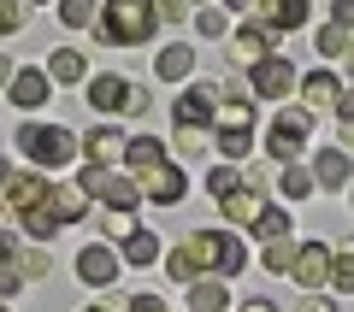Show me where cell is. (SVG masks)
<instances>
[{
	"instance_id": "1",
	"label": "cell",
	"mask_w": 354,
	"mask_h": 312,
	"mask_svg": "<svg viewBox=\"0 0 354 312\" xmlns=\"http://www.w3.org/2000/svg\"><path fill=\"white\" fill-rule=\"evenodd\" d=\"M242 265H248V248H242V236H230V230H201V236H189L183 248L165 253V271H171V283H201L207 271L218 277H236Z\"/></svg>"
},
{
	"instance_id": "2",
	"label": "cell",
	"mask_w": 354,
	"mask_h": 312,
	"mask_svg": "<svg viewBox=\"0 0 354 312\" xmlns=\"http://www.w3.org/2000/svg\"><path fill=\"white\" fill-rule=\"evenodd\" d=\"M160 24V6L153 0H101V18H95V36L106 48H142Z\"/></svg>"
},
{
	"instance_id": "3",
	"label": "cell",
	"mask_w": 354,
	"mask_h": 312,
	"mask_svg": "<svg viewBox=\"0 0 354 312\" xmlns=\"http://www.w3.org/2000/svg\"><path fill=\"white\" fill-rule=\"evenodd\" d=\"M88 106H95V113H130V118H142V113H148V95H142L130 77L101 71L95 83H88Z\"/></svg>"
},
{
	"instance_id": "4",
	"label": "cell",
	"mask_w": 354,
	"mask_h": 312,
	"mask_svg": "<svg viewBox=\"0 0 354 312\" xmlns=\"http://www.w3.org/2000/svg\"><path fill=\"white\" fill-rule=\"evenodd\" d=\"M307 130H313V113H307V106H283V113L272 118V136H266L272 159L295 165V159H301V148H307Z\"/></svg>"
},
{
	"instance_id": "5",
	"label": "cell",
	"mask_w": 354,
	"mask_h": 312,
	"mask_svg": "<svg viewBox=\"0 0 354 312\" xmlns=\"http://www.w3.org/2000/svg\"><path fill=\"white\" fill-rule=\"evenodd\" d=\"M18 142H24V153H30L36 165H48V171L77 153V136H71L65 124H24V130H18Z\"/></svg>"
},
{
	"instance_id": "6",
	"label": "cell",
	"mask_w": 354,
	"mask_h": 312,
	"mask_svg": "<svg viewBox=\"0 0 354 312\" xmlns=\"http://www.w3.org/2000/svg\"><path fill=\"white\" fill-rule=\"evenodd\" d=\"M83 195H101L113 213H130V206L142 200V183H136V177H124V171H101V165H88V171H83Z\"/></svg>"
},
{
	"instance_id": "7",
	"label": "cell",
	"mask_w": 354,
	"mask_h": 312,
	"mask_svg": "<svg viewBox=\"0 0 354 312\" xmlns=\"http://www.w3.org/2000/svg\"><path fill=\"white\" fill-rule=\"evenodd\" d=\"M218 95H225L218 83H195L189 95L177 100V113H171V118H177V130H207V124H218V106H225Z\"/></svg>"
},
{
	"instance_id": "8",
	"label": "cell",
	"mask_w": 354,
	"mask_h": 312,
	"mask_svg": "<svg viewBox=\"0 0 354 312\" xmlns=\"http://www.w3.org/2000/svg\"><path fill=\"white\" fill-rule=\"evenodd\" d=\"M248 88H254V100H283L290 88H301V77H295V65L283 59V53H272L266 65L248 71Z\"/></svg>"
},
{
	"instance_id": "9",
	"label": "cell",
	"mask_w": 354,
	"mask_h": 312,
	"mask_svg": "<svg viewBox=\"0 0 354 312\" xmlns=\"http://www.w3.org/2000/svg\"><path fill=\"white\" fill-rule=\"evenodd\" d=\"M136 183H142V195H148L153 206H177V200H183V188H189V183H183V165H171V159L148 165Z\"/></svg>"
},
{
	"instance_id": "10",
	"label": "cell",
	"mask_w": 354,
	"mask_h": 312,
	"mask_svg": "<svg viewBox=\"0 0 354 312\" xmlns=\"http://www.w3.org/2000/svg\"><path fill=\"white\" fill-rule=\"evenodd\" d=\"M254 12H260V24L278 36V30H301L307 18H313V0H254Z\"/></svg>"
},
{
	"instance_id": "11",
	"label": "cell",
	"mask_w": 354,
	"mask_h": 312,
	"mask_svg": "<svg viewBox=\"0 0 354 312\" xmlns=\"http://www.w3.org/2000/svg\"><path fill=\"white\" fill-rule=\"evenodd\" d=\"M218 206H225V218H230L236 230H254V224L266 218V206H272V200H266L260 183H248V188H236V195H225Z\"/></svg>"
},
{
	"instance_id": "12",
	"label": "cell",
	"mask_w": 354,
	"mask_h": 312,
	"mask_svg": "<svg viewBox=\"0 0 354 312\" xmlns=\"http://www.w3.org/2000/svg\"><path fill=\"white\" fill-rule=\"evenodd\" d=\"M266 59H272V30L266 24H242L236 36H230V65H248L254 71V65H266Z\"/></svg>"
},
{
	"instance_id": "13",
	"label": "cell",
	"mask_w": 354,
	"mask_h": 312,
	"mask_svg": "<svg viewBox=\"0 0 354 312\" xmlns=\"http://www.w3.org/2000/svg\"><path fill=\"white\" fill-rule=\"evenodd\" d=\"M290 277H295L301 289H325V283H330V242H301Z\"/></svg>"
},
{
	"instance_id": "14",
	"label": "cell",
	"mask_w": 354,
	"mask_h": 312,
	"mask_svg": "<svg viewBox=\"0 0 354 312\" xmlns=\"http://www.w3.org/2000/svg\"><path fill=\"white\" fill-rule=\"evenodd\" d=\"M301 95H307V113H337L348 88L337 83V71H313V77H301Z\"/></svg>"
},
{
	"instance_id": "15",
	"label": "cell",
	"mask_w": 354,
	"mask_h": 312,
	"mask_svg": "<svg viewBox=\"0 0 354 312\" xmlns=\"http://www.w3.org/2000/svg\"><path fill=\"white\" fill-rule=\"evenodd\" d=\"M6 95H12V106H24V113H30V106H41V100L53 95V77L41 71V65H24V71L12 77V88H6Z\"/></svg>"
},
{
	"instance_id": "16",
	"label": "cell",
	"mask_w": 354,
	"mask_h": 312,
	"mask_svg": "<svg viewBox=\"0 0 354 312\" xmlns=\"http://www.w3.org/2000/svg\"><path fill=\"white\" fill-rule=\"evenodd\" d=\"M313 177H319V188H342L354 177V153H342V148L313 153Z\"/></svg>"
},
{
	"instance_id": "17",
	"label": "cell",
	"mask_w": 354,
	"mask_h": 312,
	"mask_svg": "<svg viewBox=\"0 0 354 312\" xmlns=\"http://www.w3.org/2000/svg\"><path fill=\"white\" fill-rule=\"evenodd\" d=\"M124 148H130V136H124V130H95V136L83 142L88 165H101V171H113V159H124Z\"/></svg>"
},
{
	"instance_id": "18",
	"label": "cell",
	"mask_w": 354,
	"mask_h": 312,
	"mask_svg": "<svg viewBox=\"0 0 354 312\" xmlns=\"http://www.w3.org/2000/svg\"><path fill=\"white\" fill-rule=\"evenodd\" d=\"M77 277L83 283H118V253L113 248H83L77 253Z\"/></svg>"
},
{
	"instance_id": "19",
	"label": "cell",
	"mask_w": 354,
	"mask_h": 312,
	"mask_svg": "<svg viewBox=\"0 0 354 312\" xmlns=\"http://www.w3.org/2000/svg\"><path fill=\"white\" fill-rule=\"evenodd\" d=\"M189 71H195V48L189 41H183V48H165L160 59H153V77H160V83H183Z\"/></svg>"
},
{
	"instance_id": "20",
	"label": "cell",
	"mask_w": 354,
	"mask_h": 312,
	"mask_svg": "<svg viewBox=\"0 0 354 312\" xmlns=\"http://www.w3.org/2000/svg\"><path fill=\"white\" fill-rule=\"evenodd\" d=\"M48 200H53V213H59V224H77V218L88 213L83 183H59V188H48Z\"/></svg>"
},
{
	"instance_id": "21",
	"label": "cell",
	"mask_w": 354,
	"mask_h": 312,
	"mask_svg": "<svg viewBox=\"0 0 354 312\" xmlns=\"http://www.w3.org/2000/svg\"><path fill=\"white\" fill-rule=\"evenodd\" d=\"M118 260H124V265H153V260H160V236H153V230L142 224L136 236H124V242H118Z\"/></svg>"
},
{
	"instance_id": "22",
	"label": "cell",
	"mask_w": 354,
	"mask_h": 312,
	"mask_svg": "<svg viewBox=\"0 0 354 312\" xmlns=\"http://www.w3.org/2000/svg\"><path fill=\"white\" fill-rule=\"evenodd\" d=\"M6 200H12L18 213H30V206H36V200H48V183H41L36 171H18L12 183H6Z\"/></svg>"
},
{
	"instance_id": "23",
	"label": "cell",
	"mask_w": 354,
	"mask_h": 312,
	"mask_svg": "<svg viewBox=\"0 0 354 312\" xmlns=\"http://www.w3.org/2000/svg\"><path fill=\"white\" fill-rule=\"evenodd\" d=\"M230 289L218 283V277H201V283H189V312H225Z\"/></svg>"
},
{
	"instance_id": "24",
	"label": "cell",
	"mask_w": 354,
	"mask_h": 312,
	"mask_svg": "<svg viewBox=\"0 0 354 312\" xmlns=\"http://www.w3.org/2000/svg\"><path fill=\"white\" fill-rule=\"evenodd\" d=\"M330 289L337 295H354V242H337L330 248Z\"/></svg>"
},
{
	"instance_id": "25",
	"label": "cell",
	"mask_w": 354,
	"mask_h": 312,
	"mask_svg": "<svg viewBox=\"0 0 354 312\" xmlns=\"http://www.w3.org/2000/svg\"><path fill=\"white\" fill-rule=\"evenodd\" d=\"M48 77H53V83H83V77H88V59H83L77 48H59V53L48 59Z\"/></svg>"
},
{
	"instance_id": "26",
	"label": "cell",
	"mask_w": 354,
	"mask_h": 312,
	"mask_svg": "<svg viewBox=\"0 0 354 312\" xmlns=\"http://www.w3.org/2000/svg\"><path fill=\"white\" fill-rule=\"evenodd\" d=\"M165 159V148H160V142H153V136H130V148H124V165H130V171H148V165H160Z\"/></svg>"
},
{
	"instance_id": "27",
	"label": "cell",
	"mask_w": 354,
	"mask_h": 312,
	"mask_svg": "<svg viewBox=\"0 0 354 312\" xmlns=\"http://www.w3.org/2000/svg\"><path fill=\"white\" fill-rule=\"evenodd\" d=\"M278 183H283V200H307V195L319 188V177H313V171H301V165H283Z\"/></svg>"
},
{
	"instance_id": "28",
	"label": "cell",
	"mask_w": 354,
	"mask_h": 312,
	"mask_svg": "<svg viewBox=\"0 0 354 312\" xmlns=\"http://www.w3.org/2000/svg\"><path fill=\"white\" fill-rule=\"evenodd\" d=\"M24 230H30V236H41V242L59 230V213H53V200H36V206H30V213H24Z\"/></svg>"
},
{
	"instance_id": "29",
	"label": "cell",
	"mask_w": 354,
	"mask_h": 312,
	"mask_svg": "<svg viewBox=\"0 0 354 312\" xmlns=\"http://www.w3.org/2000/svg\"><path fill=\"white\" fill-rule=\"evenodd\" d=\"M295 253H301V248H295V236H283V242H266L260 260H266V271H295Z\"/></svg>"
},
{
	"instance_id": "30",
	"label": "cell",
	"mask_w": 354,
	"mask_h": 312,
	"mask_svg": "<svg viewBox=\"0 0 354 312\" xmlns=\"http://www.w3.org/2000/svg\"><path fill=\"white\" fill-rule=\"evenodd\" d=\"M95 18H101V12H95V0H59V24L65 30H88Z\"/></svg>"
},
{
	"instance_id": "31",
	"label": "cell",
	"mask_w": 354,
	"mask_h": 312,
	"mask_svg": "<svg viewBox=\"0 0 354 312\" xmlns=\"http://www.w3.org/2000/svg\"><path fill=\"white\" fill-rule=\"evenodd\" d=\"M348 48H354V41H348V30H342V24L319 30V59H348Z\"/></svg>"
},
{
	"instance_id": "32",
	"label": "cell",
	"mask_w": 354,
	"mask_h": 312,
	"mask_svg": "<svg viewBox=\"0 0 354 312\" xmlns=\"http://www.w3.org/2000/svg\"><path fill=\"white\" fill-rule=\"evenodd\" d=\"M218 130H254V100H225L218 106Z\"/></svg>"
},
{
	"instance_id": "33",
	"label": "cell",
	"mask_w": 354,
	"mask_h": 312,
	"mask_svg": "<svg viewBox=\"0 0 354 312\" xmlns=\"http://www.w3.org/2000/svg\"><path fill=\"white\" fill-rule=\"evenodd\" d=\"M254 236H266V242H283V236H295V224H290V213H278V206H266V218L254 224Z\"/></svg>"
},
{
	"instance_id": "34",
	"label": "cell",
	"mask_w": 354,
	"mask_h": 312,
	"mask_svg": "<svg viewBox=\"0 0 354 312\" xmlns=\"http://www.w3.org/2000/svg\"><path fill=\"white\" fill-rule=\"evenodd\" d=\"M207 188H213V195L225 200V195H236V188H248V183H242V171H236V165H213V171H207Z\"/></svg>"
},
{
	"instance_id": "35",
	"label": "cell",
	"mask_w": 354,
	"mask_h": 312,
	"mask_svg": "<svg viewBox=\"0 0 354 312\" xmlns=\"http://www.w3.org/2000/svg\"><path fill=\"white\" fill-rule=\"evenodd\" d=\"M195 30H201L207 41L225 36V30H230V12H225V6H207V12H195Z\"/></svg>"
},
{
	"instance_id": "36",
	"label": "cell",
	"mask_w": 354,
	"mask_h": 312,
	"mask_svg": "<svg viewBox=\"0 0 354 312\" xmlns=\"http://www.w3.org/2000/svg\"><path fill=\"white\" fill-rule=\"evenodd\" d=\"M248 136H254V130H218V148H225V153H230V159H242V153H248V148H254V142H248Z\"/></svg>"
},
{
	"instance_id": "37",
	"label": "cell",
	"mask_w": 354,
	"mask_h": 312,
	"mask_svg": "<svg viewBox=\"0 0 354 312\" xmlns=\"http://www.w3.org/2000/svg\"><path fill=\"white\" fill-rule=\"evenodd\" d=\"M24 24V0H0V36H12Z\"/></svg>"
},
{
	"instance_id": "38",
	"label": "cell",
	"mask_w": 354,
	"mask_h": 312,
	"mask_svg": "<svg viewBox=\"0 0 354 312\" xmlns=\"http://www.w3.org/2000/svg\"><path fill=\"white\" fill-rule=\"evenodd\" d=\"M201 148H207V130H177V153H183V159H195Z\"/></svg>"
},
{
	"instance_id": "39",
	"label": "cell",
	"mask_w": 354,
	"mask_h": 312,
	"mask_svg": "<svg viewBox=\"0 0 354 312\" xmlns=\"http://www.w3.org/2000/svg\"><path fill=\"white\" fill-rule=\"evenodd\" d=\"M106 236H118V242H124V236H136V224H130V213H106Z\"/></svg>"
},
{
	"instance_id": "40",
	"label": "cell",
	"mask_w": 354,
	"mask_h": 312,
	"mask_svg": "<svg viewBox=\"0 0 354 312\" xmlns=\"http://www.w3.org/2000/svg\"><path fill=\"white\" fill-rule=\"evenodd\" d=\"M124 312H171V306L160 295H136V300H124Z\"/></svg>"
},
{
	"instance_id": "41",
	"label": "cell",
	"mask_w": 354,
	"mask_h": 312,
	"mask_svg": "<svg viewBox=\"0 0 354 312\" xmlns=\"http://www.w3.org/2000/svg\"><path fill=\"white\" fill-rule=\"evenodd\" d=\"M330 24L354 30V0H330Z\"/></svg>"
},
{
	"instance_id": "42",
	"label": "cell",
	"mask_w": 354,
	"mask_h": 312,
	"mask_svg": "<svg viewBox=\"0 0 354 312\" xmlns=\"http://www.w3.org/2000/svg\"><path fill=\"white\" fill-rule=\"evenodd\" d=\"M160 18H171V24H177V18H189V0H160Z\"/></svg>"
},
{
	"instance_id": "43",
	"label": "cell",
	"mask_w": 354,
	"mask_h": 312,
	"mask_svg": "<svg viewBox=\"0 0 354 312\" xmlns=\"http://www.w3.org/2000/svg\"><path fill=\"white\" fill-rule=\"evenodd\" d=\"M295 312H337V306H330V300H319V295H307V300H301Z\"/></svg>"
},
{
	"instance_id": "44",
	"label": "cell",
	"mask_w": 354,
	"mask_h": 312,
	"mask_svg": "<svg viewBox=\"0 0 354 312\" xmlns=\"http://www.w3.org/2000/svg\"><path fill=\"white\" fill-rule=\"evenodd\" d=\"M12 77H18V65L6 59V53H0V88H12Z\"/></svg>"
},
{
	"instance_id": "45",
	"label": "cell",
	"mask_w": 354,
	"mask_h": 312,
	"mask_svg": "<svg viewBox=\"0 0 354 312\" xmlns=\"http://www.w3.org/2000/svg\"><path fill=\"white\" fill-rule=\"evenodd\" d=\"M337 118H342V124H354V88H348V95H342V106H337Z\"/></svg>"
},
{
	"instance_id": "46",
	"label": "cell",
	"mask_w": 354,
	"mask_h": 312,
	"mask_svg": "<svg viewBox=\"0 0 354 312\" xmlns=\"http://www.w3.org/2000/svg\"><path fill=\"white\" fill-rule=\"evenodd\" d=\"M225 12H254V0H225Z\"/></svg>"
},
{
	"instance_id": "47",
	"label": "cell",
	"mask_w": 354,
	"mask_h": 312,
	"mask_svg": "<svg viewBox=\"0 0 354 312\" xmlns=\"http://www.w3.org/2000/svg\"><path fill=\"white\" fill-rule=\"evenodd\" d=\"M242 312H278V306H272V300H248Z\"/></svg>"
},
{
	"instance_id": "48",
	"label": "cell",
	"mask_w": 354,
	"mask_h": 312,
	"mask_svg": "<svg viewBox=\"0 0 354 312\" xmlns=\"http://www.w3.org/2000/svg\"><path fill=\"white\" fill-rule=\"evenodd\" d=\"M6 183H12V171H6V159H0V195H6Z\"/></svg>"
},
{
	"instance_id": "49",
	"label": "cell",
	"mask_w": 354,
	"mask_h": 312,
	"mask_svg": "<svg viewBox=\"0 0 354 312\" xmlns=\"http://www.w3.org/2000/svg\"><path fill=\"white\" fill-rule=\"evenodd\" d=\"M348 71H354V48H348Z\"/></svg>"
},
{
	"instance_id": "50",
	"label": "cell",
	"mask_w": 354,
	"mask_h": 312,
	"mask_svg": "<svg viewBox=\"0 0 354 312\" xmlns=\"http://www.w3.org/2000/svg\"><path fill=\"white\" fill-rule=\"evenodd\" d=\"M88 312H106V306H88Z\"/></svg>"
},
{
	"instance_id": "51",
	"label": "cell",
	"mask_w": 354,
	"mask_h": 312,
	"mask_svg": "<svg viewBox=\"0 0 354 312\" xmlns=\"http://www.w3.org/2000/svg\"><path fill=\"white\" fill-rule=\"evenodd\" d=\"M41 6H48V0H41Z\"/></svg>"
},
{
	"instance_id": "52",
	"label": "cell",
	"mask_w": 354,
	"mask_h": 312,
	"mask_svg": "<svg viewBox=\"0 0 354 312\" xmlns=\"http://www.w3.org/2000/svg\"><path fill=\"white\" fill-rule=\"evenodd\" d=\"M189 6H195V0H189Z\"/></svg>"
},
{
	"instance_id": "53",
	"label": "cell",
	"mask_w": 354,
	"mask_h": 312,
	"mask_svg": "<svg viewBox=\"0 0 354 312\" xmlns=\"http://www.w3.org/2000/svg\"><path fill=\"white\" fill-rule=\"evenodd\" d=\"M0 312H6V306H0Z\"/></svg>"
}]
</instances>
